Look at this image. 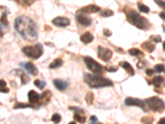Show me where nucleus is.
I'll use <instances>...</instances> for the list:
<instances>
[{
  "instance_id": "nucleus-1",
  "label": "nucleus",
  "mask_w": 165,
  "mask_h": 124,
  "mask_svg": "<svg viewBox=\"0 0 165 124\" xmlns=\"http://www.w3.org/2000/svg\"><path fill=\"white\" fill-rule=\"evenodd\" d=\"M14 27L18 33L27 42H33L38 38L36 24L32 19L27 16H19L16 18Z\"/></svg>"
},
{
  "instance_id": "nucleus-17",
  "label": "nucleus",
  "mask_w": 165,
  "mask_h": 124,
  "mask_svg": "<svg viewBox=\"0 0 165 124\" xmlns=\"http://www.w3.org/2000/svg\"><path fill=\"white\" fill-rule=\"evenodd\" d=\"M119 65L122 67L129 75L133 76L135 75V70H134V68L132 67V65L129 62H127V61H120V62H119Z\"/></svg>"
},
{
  "instance_id": "nucleus-46",
  "label": "nucleus",
  "mask_w": 165,
  "mask_h": 124,
  "mask_svg": "<svg viewBox=\"0 0 165 124\" xmlns=\"http://www.w3.org/2000/svg\"><path fill=\"white\" fill-rule=\"evenodd\" d=\"M164 74H165V70H164Z\"/></svg>"
},
{
  "instance_id": "nucleus-5",
  "label": "nucleus",
  "mask_w": 165,
  "mask_h": 124,
  "mask_svg": "<svg viewBox=\"0 0 165 124\" xmlns=\"http://www.w3.org/2000/svg\"><path fill=\"white\" fill-rule=\"evenodd\" d=\"M147 107L154 112H163L165 109V103L161 99L158 97H151L145 99Z\"/></svg>"
},
{
  "instance_id": "nucleus-31",
  "label": "nucleus",
  "mask_w": 165,
  "mask_h": 124,
  "mask_svg": "<svg viewBox=\"0 0 165 124\" xmlns=\"http://www.w3.org/2000/svg\"><path fill=\"white\" fill-rule=\"evenodd\" d=\"M153 122V119L152 117H144V118H141V122H143L144 124H152Z\"/></svg>"
},
{
  "instance_id": "nucleus-30",
  "label": "nucleus",
  "mask_w": 165,
  "mask_h": 124,
  "mask_svg": "<svg viewBox=\"0 0 165 124\" xmlns=\"http://www.w3.org/2000/svg\"><path fill=\"white\" fill-rule=\"evenodd\" d=\"M3 26H8V19H7V13L5 12H3L1 15V25Z\"/></svg>"
},
{
  "instance_id": "nucleus-42",
  "label": "nucleus",
  "mask_w": 165,
  "mask_h": 124,
  "mask_svg": "<svg viewBox=\"0 0 165 124\" xmlns=\"http://www.w3.org/2000/svg\"><path fill=\"white\" fill-rule=\"evenodd\" d=\"M158 124H165V118H161V119L159 120V123H158Z\"/></svg>"
},
{
  "instance_id": "nucleus-37",
  "label": "nucleus",
  "mask_w": 165,
  "mask_h": 124,
  "mask_svg": "<svg viewBox=\"0 0 165 124\" xmlns=\"http://www.w3.org/2000/svg\"><path fill=\"white\" fill-rule=\"evenodd\" d=\"M155 3L158 4L160 8H162L165 9V2L164 1H159V0H156L155 1Z\"/></svg>"
},
{
  "instance_id": "nucleus-29",
  "label": "nucleus",
  "mask_w": 165,
  "mask_h": 124,
  "mask_svg": "<svg viewBox=\"0 0 165 124\" xmlns=\"http://www.w3.org/2000/svg\"><path fill=\"white\" fill-rule=\"evenodd\" d=\"M34 85H36V87L40 89H43L45 88V85H46V83H45L44 80H41V79H36V80H34Z\"/></svg>"
},
{
  "instance_id": "nucleus-4",
  "label": "nucleus",
  "mask_w": 165,
  "mask_h": 124,
  "mask_svg": "<svg viewBox=\"0 0 165 124\" xmlns=\"http://www.w3.org/2000/svg\"><path fill=\"white\" fill-rule=\"evenodd\" d=\"M21 51L26 56L34 60L40 58L43 54V47L40 43L34 45H26L21 49Z\"/></svg>"
},
{
  "instance_id": "nucleus-25",
  "label": "nucleus",
  "mask_w": 165,
  "mask_h": 124,
  "mask_svg": "<svg viewBox=\"0 0 165 124\" xmlns=\"http://www.w3.org/2000/svg\"><path fill=\"white\" fill-rule=\"evenodd\" d=\"M137 6H138V9L140 10V12H144V13H148L150 12V8L146 5H144V3H140V2H138L137 3Z\"/></svg>"
},
{
  "instance_id": "nucleus-2",
  "label": "nucleus",
  "mask_w": 165,
  "mask_h": 124,
  "mask_svg": "<svg viewBox=\"0 0 165 124\" xmlns=\"http://www.w3.org/2000/svg\"><path fill=\"white\" fill-rule=\"evenodd\" d=\"M123 12L126 14L127 21L129 22L130 23H131L133 26L141 30L150 29L151 24L150 23V22L148 21L147 18L142 17L138 12H135L134 9H131L130 7H125Z\"/></svg>"
},
{
  "instance_id": "nucleus-10",
  "label": "nucleus",
  "mask_w": 165,
  "mask_h": 124,
  "mask_svg": "<svg viewBox=\"0 0 165 124\" xmlns=\"http://www.w3.org/2000/svg\"><path fill=\"white\" fill-rule=\"evenodd\" d=\"M69 109L71 110H74V118L76 121H78L80 123H84L86 121V117L84 115V111L83 109H78V108H73L70 107Z\"/></svg>"
},
{
  "instance_id": "nucleus-6",
  "label": "nucleus",
  "mask_w": 165,
  "mask_h": 124,
  "mask_svg": "<svg viewBox=\"0 0 165 124\" xmlns=\"http://www.w3.org/2000/svg\"><path fill=\"white\" fill-rule=\"evenodd\" d=\"M84 61L87 69L94 74H100L104 71V67L90 56H84Z\"/></svg>"
},
{
  "instance_id": "nucleus-27",
  "label": "nucleus",
  "mask_w": 165,
  "mask_h": 124,
  "mask_svg": "<svg viewBox=\"0 0 165 124\" xmlns=\"http://www.w3.org/2000/svg\"><path fill=\"white\" fill-rule=\"evenodd\" d=\"M113 15H114V12L111 9H105L100 12V16L103 17V18H108V17H111Z\"/></svg>"
},
{
  "instance_id": "nucleus-11",
  "label": "nucleus",
  "mask_w": 165,
  "mask_h": 124,
  "mask_svg": "<svg viewBox=\"0 0 165 124\" xmlns=\"http://www.w3.org/2000/svg\"><path fill=\"white\" fill-rule=\"evenodd\" d=\"M52 23L57 27H65L70 24V21L69 18L65 17H56L52 20Z\"/></svg>"
},
{
  "instance_id": "nucleus-41",
  "label": "nucleus",
  "mask_w": 165,
  "mask_h": 124,
  "mask_svg": "<svg viewBox=\"0 0 165 124\" xmlns=\"http://www.w3.org/2000/svg\"><path fill=\"white\" fill-rule=\"evenodd\" d=\"M159 17L162 18V19H163V20H165V12H162L159 13Z\"/></svg>"
},
{
  "instance_id": "nucleus-13",
  "label": "nucleus",
  "mask_w": 165,
  "mask_h": 124,
  "mask_svg": "<svg viewBox=\"0 0 165 124\" xmlns=\"http://www.w3.org/2000/svg\"><path fill=\"white\" fill-rule=\"evenodd\" d=\"M100 8H99L97 5H95V4H90V5H87V6H85L82 8L78 9L77 12H84V13H93V12H97L100 11Z\"/></svg>"
},
{
  "instance_id": "nucleus-40",
  "label": "nucleus",
  "mask_w": 165,
  "mask_h": 124,
  "mask_svg": "<svg viewBox=\"0 0 165 124\" xmlns=\"http://www.w3.org/2000/svg\"><path fill=\"white\" fill-rule=\"evenodd\" d=\"M153 71H154L153 70H151V69H147V70H145V73H146V75H147L150 76V75H153Z\"/></svg>"
},
{
  "instance_id": "nucleus-16",
  "label": "nucleus",
  "mask_w": 165,
  "mask_h": 124,
  "mask_svg": "<svg viewBox=\"0 0 165 124\" xmlns=\"http://www.w3.org/2000/svg\"><path fill=\"white\" fill-rule=\"evenodd\" d=\"M51 97V92L50 90H45L43 92V94L41 95V100H40L39 106L41 105H46L50 102Z\"/></svg>"
},
{
  "instance_id": "nucleus-7",
  "label": "nucleus",
  "mask_w": 165,
  "mask_h": 124,
  "mask_svg": "<svg viewBox=\"0 0 165 124\" xmlns=\"http://www.w3.org/2000/svg\"><path fill=\"white\" fill-rule=\"evenodd\" d=\"M125 104L126 106H137L142 109L144 111H147V104L145 103V100L140 99H135V98H126L125 99Z\"/></svg>"
},
{
  "instance_id": "nucleus-26",
  "label": "nucleus",
  "mask_w": 165,
  "mask_h": 124,
  "mask_svg": "<svg viewBox=\"0 0 165 124\" xmlns=\"http://www.w3.org/2000/svg\"><path fill=\"white\" fill-rule=\"evenodd\" d=\"M85 100H86V103L88 105H92L93 103V100H94V95L92 92H87L86 96H85Z\"/></svg>"
},
{
  "instance_id": "nucleus-18",
  "label": "nucleus",
  "mask_w": 165,
  "mask_h": 124,
  "mask_svg": "<svg viewBox=\"0 0 165 124\" xmlns=\"http://www.w3.org/2000/svg\"><path fill=\"white\" fill-rule=\"evenodd\" d=\"M15 72L17 73V75H19V77H20V79H21V83L22 85H27V83L30 81V78H29V76L27 75L26 73L23 72L22 70H16Z\"/></svg>"
},
{
  "instance_id": "nucleus-3",
  "label": "nucleus",
  "mask_w": 165,
  "mask_h": 124,
  "mask_svg": "<svg viewBox=\"0 0 165 124\" xmlns=\"http://www.w3.org/2000/svg\"><path fill=\"white\" fill-rule=\"evenodd\" d=\"M84 82L92 89L103 88V87H108V86L113 85V82L111 81V79H107L97 75L85 73L84 75Z\"/></svg>"
},
{
  "instance_id": "nucleus-34",
  "label": "nucleus",
  "mask_w": 165,
  "mask_h": 124,
  "mask_svg": "<svg viewBox=\"0 0 165 124\" xmlns=\"http://www.w3.org/2000/svg\"><path fill=\"white\" fill-rule=\"evenodd\" d=\"M33 3H34V1H31V2H30V1H18V3L21 4V6L23 7L31 6Z\"/></svg>"
},
{
  "instance_id": "nucleus-32",
  "label": "nucleus",
  "mask_w": 165,
  "mask_h": 124,
  "mask_svg": "<svg viewBox=\"0 0 165 124\" xmlns=\"http://www.w3.org/2000/svg\"><path fill=\"white\" fill-rule=\"evenodd\" d=\"M51 121L54 122L55 123H59L61 121V116L59 113H54L51 117Z\"/></svg>"
},
{
  "instance_id": "nucleus-15",
  "label": "nucleus",
  "mask_w": 165,
  "mask_h": 124,
  "mask_svg": "<svg viewBox=\"0 0 165 124\" xmlns=\"http://www.w3.org/2000/svg\"><path fill=\"white\" fill-rule=\"evenodd\" d=\"M21 65H23L25 70H27V72L31 74V75H36L38 74V70L36 67V65L31 62H27V63H21Z\"/></svg>"
},
{
  "instance_id": "nucleus-19",
  "label": "nucleus",
  "mask_w": 165,
  "mask_h": 124,
  "mask_svg": "<svg viewBox=\"0 0 165 124\" xmlns=\"http://www.w3.org/2000/svg\"><path fill=\"white\" fill-rule=\"evenodd\" d=\"M93 35L89 32H84L81 36H80V41L84 43V44H88V43H91L93 41Z\"/></svg>"
},
{
  "instance_id": "nucleus-43",
  "label": "nucleus",
  "mask_w": 165,
  "mask_h": 124,
  "mask_svg": "<svg viewBox=\"0 0 165 124\" xmlns=\"http://www.w3.org/2000/svg\"><path fill=\"white\" fill-rule=\"evenodd\" d=\"M163 50L165 51V41L163 42Z\"/></svg>"
},
{
  "instance_id": "nucleus-44",
  "label": "nucleus",
  "mask_w": 165,
  "mask_h": 124,
  "mask_svg": "<svg viewBox=\"0 0 165 124\" xmlns=\"http://www.w3.org/2000/svg\"><path fill=\"white\" fill-rule=\"evenodd\" d=\"M69 124H76V123H75L74 122H69Z\"/></svg>"
},
{
  "instance_id": "nucleus-22",
  "label": "nucleus",
  "mask_w": 165,
  "mask_h": 124,
  "mask_svg": "<svg viewBox=\"0 0 165 124\" xmlns=\"http://www.w3.org/2000/svg\"><path fill=\"white\" fill-rule=\"evenodd\" d=\"M62 65H63V61L60 58H56L50 64L49 68L50 69H56V68H60Z\"/></svg>"
},
{
  "instance_id": "nucleus-38",
  "label": "nucleus",
  "mask_w": 165,
  "mask_h": 124,
  "mask_svg": "<svg viewBox=\"0 0 165 124\" xmlns=\"http://www.w3.org/2000/svg\"><path fill=\"white\" fill-rule=\"evenodd\" d=\"M103 34L105 36H111V32L107 28H105L103 29Z\"/></svg>"
},
{
  "instance_id": "nucleus-39",
  "label": "nucleus",
  "mask_w": 165,
  "mask_h": 124,
  "mask_svg": "<svg viewBox=\"0 0 165 124\" xmlns=\"http://www.w3.org/2000/svg\"><path fill=\"white\" fill-rule=\"evenodd\" d=\"M105 69L109 72H116L117 70H118V68H116V67H105Z\"/></svg>"
},
{
  "instance_id": "nucleus-28",
  "label": "nucleus",
  "mask_w": 165,
  "mask_h": 124,
  "mask_svg": "<svg viewBox=\"0 0 165 124\" xmlns=\"http://www.w3.org/2000/svg\"><path fill=\"white\" fill-rule=\"evenodd\" d=\"M6 82L4 79H1L0 80V91L1 93H3V94H6V93H8L9 89L6 87Z\"/></svg>"
},
{
  "instance_id": "nucleus-9",
  "label": "nucleus",
  "mask_w": 165,
  "mask_h": 124,
  "mask_svg": "<svg viewBox=\"0 0 165 124\" xmlns=\"http://www.w3.org/2000/svg\"><path fill=\"white\" fill-rule=\"evenodd\" d=\"M75 18L79 24L85 26V27L90 26L92 24V19L86 13H84V12H77L75 15Z\"/></svg>"
},
{
  "instance_id": "nucleus-35",
  "label": "nucleus",
  "mask_w": 165,
  "mask_h": 124,
  "mask_svg": "<svg viewBox=\"0 0 165 124\" xmlns=\"http://www.w3.org/2000/svg\"><path fill=\"white\" fill-rule=\"evenodd\" d=\"M150 40L155 43L161 42V41H162V40H161V36H150Z\"/></svg>"
},
{
  "instance_id": "nucleus-23",
  "label": "nucleus",
  "mask_w": 165,
  "mask_h": 124,
  "mask_svg": "<svg viewBox=\"0 0 165 124\" xmlns=\"http://www.w3.org/2000/svg\"><path fill=\"white\" fill-rule=\"evenodd\" d=\"M26 108H31V109H35V106L31 104V103H17L13 107L14 109H26Z\"/></svg>"
},
{
  "instance_id": "nucleus-45",
  "label": "nucleus",
  "mask_w": 165,
  "mask_h": 124,
  "mask_svg": "<svg viewBox=\"0 0 165 124\" xmlns=\"http://www.w3.org/2000/svg\"><path fill=\"white\" fill-rule=\"evenodd\" d=\"M99 124H102V123H99Z\"/></svg>"
},
{
  "instance_id": "nucleus-21",
  "label": "nucleus",
  "mask_w": 165,
  "mask_h": 124,
  "mask_svg": "<svg viewBox=\"0 0 165 124\" xmlns=\"http://www.w3.org/2000/svg\"><path fill=\"white\" fill-rule=\"evenodd\" d=\"M141 47H143L145 51H147L148 52L151 53V52H153L154 51L155 45H153V43L150 42H144V43L141 44Z\"/></svg>"
},
{
  "instance_id": "nucleus-20",
  "label": "nucleus",
  "mask_w": 165,
  "mask_h": 124,
  "mask_svg": "<svg viewBox=\"0 0 165 124\" xmlns=\"http://www.w3.org/2000/svg\"><path fill=\"white\" fill-rule=\"evenodd\" d=\"M163 80H164V79H163V77H162V76H157V77H155V78H154L153 80H151V81H149V80H148V84H150V85H153L156 88H159V86H160V85L163 82Z\"/></svg>"
},
{
  "instance_id": "nucleus-8",
  "label": "nucleus",
  "mask_w": 165,
  "mask_h": 124,
  "mask_svg": "<svg viewBox=\"0 0 165 124\" xmlns=\"http://www.w3.org/2000/svg\"><path fill=\"white\" fill-rule=\"evenodd\" d=\"M112 55H113V53L110 49L106 48V47H103L101 45H99L97 47V56L102 61H105V62L110 61L111 58L112 57Z\"/></svg>"
},
{
  "instance_id": "nucleus-36",
  "label": "nucleus",
  "mask_w": 165,
  "mask_h": 124,
  "mask_svg": "<svg viewBox=\"0 0 165 124\" xmlns=\"http://www.w3.org/2000/svg\"><path fill=\"white\" fill-rule=\"evenodd\" d=\"M89 122H90V124H97V118L96 116H94V115L91 116Z\"/></svg>"
},
{
  "instance_id": "nucleus-33",
  "label": "nucleus",
  "mask_w": 165,
  "mask_h": 124,
  "mask_svg": "<svg viewBox=\"0 0 165 124\" xmlns=\"http://www.w3.org/2000/svg\"><path fill=\"white\" fill-rule=\"evenodd\" d=\"M154 70L156 71V72H162V71H164L165 70V68H164V65H163V64H158V65H156L155 66H154Z\"/></svg>"
},
{
  "instance_id": "nucleus-12",
  "label": "nucleus",
  "mask_w": 165,
  "mask_h": 124,
  "mask_svg": "<svg viewBox=\"0 0 165 124\" xmlns=\"http://www.w3.org/2000/svg\"><path fill=\"white\" fill-rule=\"evenodd\" d=\"M28 99H29V103L31 104H32L35 106L36 103H38V106H39L40 100H41V95H40L35 90H30L28 92Z\"/></svg>"
},
{
  "instance_id": "nucleus-24",
  "label": "nucleus",
  "mask_w": 165,
  "mask_h": 124,
  "mask_svg": "<svg viewBox=\"0 0 165 124\" xmlns=\"http://www.w3.org/2000/svg\"><path fill=\"white\" fill-rule=\"evenodd\" d=\"M128 53H129L130 55L132 56H139V55H144V53L141 52L140 50H139L137 48H131L128 51Z\"/></svg>"
},
{
  "instance_id": "nucleus-14",
  "label": "nucleus",
  "mask_w": 165,
  "mask_h": 124,
  "mask_svg": "<svg viewBox=\"0 0 165 124\" xmlns=\"http://www.w3.org/2000/svg\"><path fill=\"white\" fill-rule=\"evenodd\" d=\"M53 85H54V87L59 89L60 91H64L66 89L68 88L69 86V83L65 80L60 79H55L53 80Z\"/></svg>"
}]
</instances>
